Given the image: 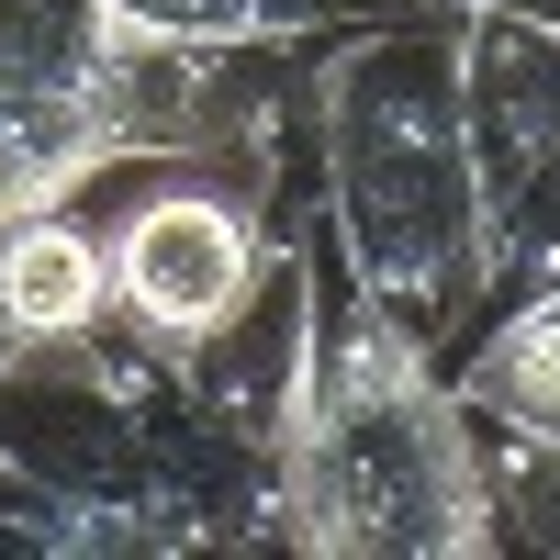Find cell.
<instances>
[{
    "instance_id": "1",
    "label": "cell",
    "mask_w": 560,
    "mask_h": 560,
    "mask_svg": "<svg viewBox=\"0 0 560 560\" xmlns=\"http://www.w3.org/2000/svg\"><path fill=\"white\" fill-rule=\"evenodd\" d=\"M325 124V213L359 292H382L415 337H471L493 314L482 179L459 147V68L448 23H348L314 79Z\"/></svg>"
},
{
    "instance_id": "2",
    "label": "cell",
    "mask_w": 560,
    "mask_h": 560,
    "mask_svg": "<svg viewBox=\"0 0 560 560\" xmlns=\"http://www.w3.org/2000/svg\"><path fill=\"white\" fill-rule=\"evenodd\" d=\"M280 549H325V560H482V549H504L493 504H482L471 415H459L438 348L359 280L314 348V404H303L292 459H280Z\"/></svg>"
},
{
    "instance_id": "3",
    "label": "cell",
    "mask_w": 560,
    "mask_h": 560,
    "mask_svg": "<svg viewBox=\"0 0 560 560\" xmlns=\"http://www.w3.org/2000/svg\"><path fill=\"white\" fill-rule=\"evenodd\" d=\"M258 269H269V168L179 158L158 191L113 224V337L179 359L258 292Z\"/></svg>"
},
{
    "instance_id": "4",
    "label": "cell",
    "mask_w": 560,
    "mask_h": 560,
    "mask_svg": "<svg viewBox=\"0 0 560 560\" xmlns=\"http://www.w3.org/2000/svg\"><path fill=\"white\" fill-rule=\"evenodd\" d=\"M448 68H459V147L482 179V236H504L538 168L560 158V23L527 0L448 12Z\"/></svg>"
},
{
    "instance_id": "5",
    "label": "cell",
    "mask_w": 560,
    "mask_h": 560,
    "mask_svg": "<svg viewBox=\"0 0 560 560\" xmlns=\"http://www.w3.org/2000/svg\"><path fill=\"white\" fill-rule=\"evenodd\" d=\"M314 348H325V325H314V269H303V247H269L258 292L224 314L202 348H179V382H191L247 448L292 459L303 404H314Z\"/></svg>"
},
{
    "instance_id": "6",
    "label": "cell",
    "mask_w": 560,
    "mask_h": 560,
    "mask_svg": "<svg viewBox=\"0 0 560 560\" xmlns=\"http://www.w3.org/2000/svg\"><path fill=\"white\" fill-rule=\"evenodd\" d=\"M0 314L23 348H102L113 337V236L79 224L68 202L0 224Z\"/></svg>"
},
{
    "instance_id": "7",
    "label": "cell",
    "mask_w": 560,
    "mask_h": 560,
    "mask_svg": "<svg viewBox=\"0 0 560 560\" xmlns=\"http://www.w3.org/2000/svg\"><path fill=\"white\" fill-rule=\"evenodd\" d=\"M471 359L448 370V393L471 427H527V438H560V292H516L471 325Z\"/></svg>"
},
{
    "instance_id": "8",
    "label": "cell",
    "mask_w": 560,
    "mask_h": 560,
    "mask_svg": "<svg viewBox=\"0 0 560 560\" xmlns=\"http://www.w3.org/2000/svg\"><path fill=\"white\" fill-rule=\"evenodd\" d=\"M482 448V504H493V538L504 549H549L560 560V438L527 427H471Z\"/></svg>"
},
{
    "instance_id": "9",
    "label": "cell",
    "mask_w": 560,
    "mask_h": 560,
    "mask_svg": "<svg viewBox=\"0 0 560 560\" xmlns=\"http://www.w3.org/2000/svg\"><path fill=\"white\" fill-rule=\"evenodd\" d=\"M516 292H560V158L538 168L516 224L493 236V303H516Z\"/></svg>"
},
{
    "instance_id": "10",
    "label": "cell",
    "mask_w": 560,
    "mask_h": 560,
    "mask_svg": "<svg viewBox=\"0 0 560 560\" xmlns=\"http://www.w3.org/2000/svg\"><path fill=\"white\" fill-rule=\"evenodd\" d=\"M23 359H34V348H23V325H12V314H0V382H12V370H23Z\"/></svg>"
},
{
    "instance_id": "11",
    "label": "cell",
    "mask_w": 560,
    "mask_h": 560,
    "mask_svg": "<svg viewBox=\"0 0 560 560\" xmlns=\"http://www.w3.org/2000/svg\"><path fill=\"white\" fill-rule=\"evenodd\" d=\"M438 12H482V0H438ZM527 12H549V0H527Z\"/></svg>"
}]
</instances>
